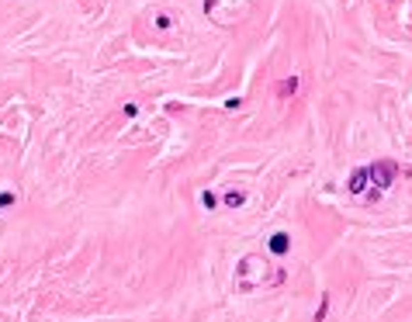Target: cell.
Returning <instances> with one entry per match:
<instances>
[{"mask_svg": "<svg viewBox=\"0 0 412 322\" xmlns=\"http://www.w3.org/2000/svg\"><path fill=\"white\" fill-rule=\"evenodd\" d=\"M367 177H371L378 187H388V184L395 180V163H388V160H385V163H374V166L367 170Z\"/></svg>", "mask_w": 412, "mask_h": 322, "instance_id": "obj_1", "label": "cell"}, {"mask_svg": "<svg viewBox=\"0 0 412 322\" xmlns=\"http://www.w3.org/2000/svg\"><path fill=\"white\" fill-rule=\"evenodd\" d=\"M367 180H371V177H367V170H357V173L350 177V191H353V194H360V191L367 187Z\"/></svg>", "mask_w": 412, "mask_h": 322, "instance_id": "obj_2", "label": "cell"}, {"mask_svg": "<svg viewBox=\"0 0 412 322\" xmlns=\"http://www.w3.org/2000/svg\"><path fill=\"white\" fill-rule=\"evenodd\" d=\"M271 249H274L277 256H284V253H287V236H284V232L271 236Z\"/></svg>", "mask_w": 412, "mask_h": 322, "instance_id": "obj_3", "label": "cell"}, {"mask_svg": "<svg viewBox=\"0 0 412 322\" xmlns=\"http://www.w3.org/2000/svg\"><path fill=\"white\" fill-rule=\"evenodd\" d=\"M243 201H246V198H243L239 191H229V194H225V205H229V208H239Z\"/></svg>", "mask_w": 412, "mask_h": 322, "instance_id": "obj_4", "label": "cell"}, {"mask_svg": "<svg viewBox=\"0 0 412 322\" xmlns=\"http://www.w3.org/2000/svg\"><path fill=\"white\" fill-rule=\"evenodd\" d=\"M201 205H205V208H215V194H208V191H205V194H201Z\"/></svg>", "mask_w": 412, "mask_h": 322, "instance_id": "obj_5", "label": "cell"}, {"mask_svg": "<svg viewBox=\"0 0 412 322\" xmlns=\"http://www.w3.org/2000/svg\"><path fill=\"white\" fill-rule=\"evenodd\" d=\"M14 205V194H0V208H10Z\"/></svg>", "mask_w": 412, "mask_h": 322, "instance_id": "obj_6", "label": "cell"}]
</instances>
